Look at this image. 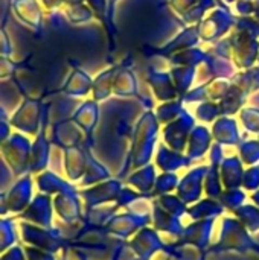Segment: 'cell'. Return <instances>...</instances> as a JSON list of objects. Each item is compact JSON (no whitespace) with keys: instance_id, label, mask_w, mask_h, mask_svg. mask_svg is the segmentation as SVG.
Segmentation results:
<instances>
[{"instance_id":"1","label":"cell","mask_w":259,"mask_h":260,"mask_svg":"<svg viewBox=\"0 0 259 260\" xmlns=\"http://www.w3.org/2000/svg\"><path fill=\"white\" fill-rule=\"evenodd\" d=\"M209 248L250 251V250H256L258 247L250 232L237 218H223L218 241Z\"/></svg>"},{"instance_id":"2","label":"cell","mask_w":259,"mask_h":260,"mask_svg":"<svg viewBox=\"0 0 259 260\" xmlns=\"http://www.w3.org/2000/svg\"><path fill=\"white\" fill-rule=\"evenodd\" d=\"M18 225H20L21 239L26 245L35 247L44 251H50V253H56L67 245V242L61 238V235L58 233L55 227L44 229V227L34 225L26 221H20Z\"/></svg>"},{"instance_id":"3","label":"cell","mask_w":259,"mask_h":260,"mask_svg":"<svg viewBox=\"0 0 259 260\" xmlns=\"http://www.w3.org/2000/svg\"><path fill=\"white\" fill-rule=\"evenodd\" d=\"M32 200V180L29 177L20 178L8 189V192L2 193V215H20L26 210Z\"/></svg>"},{"instance_id":"4","label":"cell","mask_w":259,"mask_h":260,"mask_svg":"<svg viewBox=\"0 0 259 260\" xmlns=\"http://www.w3.org/2000/svg\"><path fill=\"white\" fill-rule=\"evenodd\" d=\"M153 222V215H139L134 212H125V213H116L107 224L105 230L118 238L127 239L136 235L143 227L150 225Z\"/></svg>"},{"instance_id":"5","label":"cell","mask_w":259,"mask_h":260,"mask_svg":"<svg viewBox=\"0 0 259 260\" xmlns=\"http://www.w3.org/2000/svg\"><path fill=\"white\" fill-rule=\"evenodd\" d=\"M53 200H50V195L41 193L34 197L31 204L26 207L23 213L18 215L21 221L31 222L34 225H40L44 229L53 227Z\"/></svg>"},{"instance_id":"6","label":"cell","mask_w":259,"mask_h":260,"mask_svg":"<svg viewBox=\"0 0 259 260\" xmlns=\"http://www.w3.org/2000/svg\"><path fill=\"white\" fill-rule=\"evenodd\" d=\"M122 189L121 181L118 180H105L98 184L90 186L89 189H84L79 192V197L84 203L85 209H92L101 204L114 203L119 192Z\"/></svg>"},{"instance_id":"7","label":"cell","mask_w":259,"mask_h":260,"mask_svg":"<svg viewBox=\"0 0 259 260\" xmlns=\"http://www.w3.org/2000/svg\"><path fill=\"white\" fill-rule=\"evenodd\" d=\"M214 230V219H200L186 225L180 238L176 241L177 245H194L203 251L211 247Z\"/></svg>"},{"instance_id":"8","label":"cell","mask_w":259,"mask_h":260,"mask_svg":"<svg viewBox=\"0 0 259 260\" xmlns=\"http://www.w3.org/2000/svg\"><path fill=\"white\" fill-rule=\"evenodd\" d=\"M53 210L58 216V219L66 222H76L84 218L82 212V200L79 197V192L75 189L61 192L55 195L53 198Z\"/></svg>"},{"instance_id":"9","label":"cell","mask_w":259,"mask_h":260,"mask_svg":"<svg viewBox=\"0 0 259 260\" xmlns=\"http://www.w3.org/2000/svg\"><path fill=\"white\" fill-rule=\"evenodd\" d=\"M128 245L142 260H151L156 256V253L165 248V244L160 239L159 232L148 225L139 230L134 235V238L128 241Z\"/></svg>"},{"instance_id":"10","label":"cell","mask_w":259,"mask_h":260,"mask_svg":"<svg viewBox=\"0 0 259 260\" xmlns=\"http://www.w3.org/2000/svg\"><path fill=\"white\" fill-rule=\"evenodd\" d=\"M208 169L206 168H198L192 172H189L180 183L177 187V195L179 198L191 206L197 201L202 200V193L205 190V178H206Z\"/></svg>"},{"instance_id":"11","label":"cell","mask_w":259,"mask_h":260,"mask_svg":"<svg viewBox=\"0 0 259 260\" xmlns=\"http://www.w3.org/2000/svg\"><path fill=\"white\" fill-rule=\"evenodd\" d=\"M153 229H156L160 233H166L176 239H179L185 230V227L180 222V218L165 212L160 206L156 204V201H154V207H153Z\"/></svg>"},{"instance_id":"12","label":"cell","mask_w":259,"mask_h":260,"mask_svg":"<svg viewBox=\"0 0 259 260\" xmlns=\"http://www.w3.org/2000/svg\"><path fill=\"white\" fill-rule=\"evenodd\" d=\"M224 206L215 200V198H203L191 206H188V215L194 219V221H200V219H215L217 216H221L224 213Z\"/></svg>"},{"instance_id":"13","label":"cell","mask_w":259,"mask_h":260,"mask_svg":"<svg viewBox=\"0 0 259 260\" xmlns=\"http://www.w3.org/2000/svg\"><path fill=\"white\" fill-rule=\"evenodd\" d=\"M119 210V206L116 203H107L101 204L92 209L84 210V221L90 227H105V224L116 215Z\"/></svg>"},{"instance_id":"14","label":"cell","mask_w":259,"mask_h":260,"mask_svg":"<svg viewBox=\"0 0 259 260\" xmlns=\"http://www.w3.org/2000/svg\"><path fill=\"white\" fill-rule=\"evenodd\" d=\"M127 183L130 186H133L134 189H137L140 192V195H145V197L151 198L153 197V190H154V184H156L154 168L153 166H147V168L134 172L133 175H130Z\"/></svg>"},{"instance_id":"15","label":"cell","mask_w":259,"mask_h":260,"mask_svg":"<svg viewBox=\"0 0 259 260\" xmlns=\"http://www.w3.org/2000/svg\"><path fill=\"white\" fill-rule=\"evenodd\" d=\"M243 169L238 160L232 158L221 166V181L224 189H238L243 186Z\"/></svg>"},{"instance_id":"16","label":"cell","mask_w":259,"mask_h":260,"mask_svg":"<svg viewBox=\"0 0 259 260\" xmlns=\"http://www.w3.org/2000/svg\"><path fill=\"white\" fill-rule=\"evenodd\" d=\"M205 260H259V248L250 251L208 248L205 251Z\"/></svg>"},{"instance_id":"17","label":"cell","mask_w":259,"mask_h":260,"mask_svg":"<svg viewBox=\"0 0 259 260\" xmlns=\"http://www.w3.org/2000/svg\"><path fill=\"white\" fill-rule=\"evenodd\" d=\"M37 186L38 189L46 193V195H58L61 192H66V190H72L75 189L73 186H70L69 183L63 181L58 175L55 174H50V172H44L38 177L37 180Z\"/></svg>"},{"instance_id":"18","label":"cell","mask_w":259,"mask_h":260,"mask_svg":"<svg viewBox=\"0 0 259 260\" xmlns=\"http://www.w3.org/2000/svg\"><path fill=\"white\" fill-rule=\"evenodd\" d=\"M235 218L252 233L259 232V207L255 204H243L234 212Z\"/></svg>"},{"instance_id":"19","label":"cell","mask_w":259,"mask_h":260,"mask_svg":"<svg viewBox=\"0 0 259 260\" xmlns=\"http://www.w3.org/2000/svg\"><path fill=\"white\" fill-rule=\"evenodd\" d=\"M154 201H156V204L160 206L165 212H168V213H171V215H174V216H177V218H182L183 215L188 213V204H185V203L179 198V195H171V193H168V195H160V197H156Z\"/></svg>"},{"instance_id":"20","label":"cell","mask_w":259,"mask_h":260,"mask_svg":"<svg viewBox=\"0 0 259 260\" xmlns=\"http://www.w3.org/2000/svg\"><path fill=\"white\" fill-rule=\"evenodd\" d=\"M168 260H205V251L194 245L171 244V253Z\"/></svg>"},{"instance_id":"21","label":"cell","mask_w":259,"mask_h":260,"mask_svg":"<svg viewBox=\"0 0 259 260\" xmlns=\"http://www.w3.org/2000/svg\"><path fill=\"white\" fill-rule=\"evenodd\" d=\"M246 193L238 187V189H226L223 190V193L220 195L218 201L224 206L226 210H231L232 213L240 209L243 204H246Z\"/></svg>"},{"instance_id":"22","label":"cell","mask_w":259,"mask_h":260,"mask_svg":"<svg viewBox=\"0 0 259 260\" xmlns=\"http://www.w3.org/2000/svg\"><path fill=\"white\" fill-rule=\"evenodd\" d=\"M15 242H17L15 222L11 218H3L2 227H0V250H2V253L6 251L8 248L14 247Z\"/></svg>"},{"instance_id":"23","label":"cell","mask_w":259,"mask_h":260,"mask_svg":"<svg viewBox=\"0 0 259 260\" xmlns=\"http://www.w3.org/2000/svg\"><path fill=\"white\" fill-rule=\"evenodd\" d=\"M179 178L171 174V172H165L162 175H159L156 178V184H154V190H153V197H160V195H168L172 190H176L179 187Z\"/></svg>"},{"instance_id":"24","label":"cell","mask_w":259,"mask_h":260,"mask_svg":"<svg viewBox=\"0 0 259 260\" xmlns=\"http://www.w3.org/2000/svg\"><path fill=\"white\" fill-rule=\"evenodd\" d=\"M223 181H221V174H218L217 168H212L208 171L206 178H205V192L206 197L218 200L220 195L223 193Z\"/></svg>"},{"instance_id":"25","label":"cell","mask_w":259,"mask_h":260,"mask_svg":"<svg viewBox=\"0 0 259 260\" xmlns=\"http://www.w3.org/2000/svg\"><path fill=\"white\" fill-rule=\"evenodd\" d=\"M108 177V172L101 168V166H96L93 161L87 165L85 168V172L82 175V186H93V184H98L101 181H105V178Z\"/></svg>"},{"instance_id":"26","label":"cell","mask_w":259,"mask_h":260,"mask_svg":"<svg viewBox=\"0 0 259 260\" xmlns=\"http://www.w3.org/2000/svg\"><path fill=\"white\" fill-rule=\"evenodd\" d=\"M140 197H142V195H139V193L133 192L131 189L122 187L114 203L119 206V209H127V207H130V206H131L137 198H140Z\"/></svg>"},{"instance_id":"27","label":"cell","mask_w":259,"mask_h":260,"mask_svg":"<svg viewBox=\"0 0 259 260\" xmlns=\"http://www.w3.org/2000/svg\"><path fill=\"white\" fill-rule=\"evenodd\" d=\"M23 248H24L26 259L27 260H56L55 253L44 251V250H40V248H35V247H31V245H26Z\"/></svg>"},{"instance_id":"28","label":"cell","mask_w":259,"mask_h":260,"mask_svg":"<svg viewBox=\"0 0 259 260\" xmlns=\"http://www.w3.org/2000/svg\"><path fill=\"white\" fill-rule=\"evenodd\" d=\"M243 187L246 190H258L259 189V168L249 169L243 177Z\"/></svg>"},{"instance_id":"29","label":"cell","mask_w":259,"mask_h":260,"mask_svg":"<svg viewBox=\"0 0 259 260\" xmlns=\"http://www.w3.org/2000/svg\"><path fill=\"white\" fill-rule=\"evenodd\" d=\"M2 260H27L26 259V253L24 248L14 245L11 248H8L6 251L2 253Z\"/></svg>"},{"instance_id":"30","label":"cell","mask_w":259,"mask_h":260,"mask_svg":"<svg viewBox=\"0 0 259 260\" xmlns=\"http://www.w3.org/2000/svg\"><path fill=\"white\" fill-rule=\"evenodd\" d=\"M116 260H142L134 251H133V248L128 245V242L124 245V248L121 250V253H119V256H118V259Z\"/></svg>"},{"instance_id":"31","label":"cell","mask_w":259,"mask_h":260,"mask_svg":"<svg viewBox=\"0 0 259 260\" xmlns=\"http://www.w3.org/2000/svg\"><path fill=\"white\" fill-rule=\"evenodd\" d=\"M252 201H253V204H255V206H258L259 207V189L253 192V195H252Z\"/></svg>"},{"instance_id":"32","label":"cell","mask_w":259,"mask_h":260,"mask_svg":"<svg viewBox=\"0 0 259 260\" xmlns=\"http://www.w3.org/2000/svg\"><path fill=\"white\" fill-rule=\"evenodd\" d=\"M253 241H255L256 247L259 248V232H258V233H255V235H253Z\"/></svg>"},{"instance_id":"33","label":"cell","mask_w":259,"mask_h":260,"mask_svg":"<svg viewBox=\"0 0 259 260\" xmlns=\"http://www.w3.org/2000/svg\"><path fill=\"white\" fill-rule=\"evenodd\" d=\"M61 260H63V259H61Z\"/></svg>"}]
</instances>
